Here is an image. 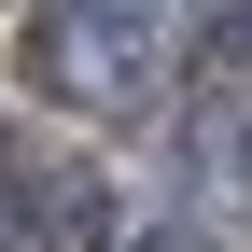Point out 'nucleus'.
<instances>
[{
	"instance_id": "f257e3e1",
	"label": "nucleus",
	"mask_w": 252,
	"mask_h": 252,
	"mask_svg": "<svg viewBox=\"0 0 252 252\" xmlns=\"http://www.w3.org/2000/svg\"><path fill=\"white\" fill-rule=\"evenodd\" d=\"M14 70L42 84V98H70V112H126L168 70V14H154V0H56V14H28Z\"/></svg>"
},
{
	"instance_id": "f03ea898",
	"label": "nucleus",
	"mask_w": 252,
	"mask_h": 252,
	"mask_svg": "<svg viewBox=\"0 0 252 252\" xmlns=\"http://www.w3.org/2000/svg\"><path fill=\"white\" fill-rule=\"evenodd\" d=\"M140 252H210V238H182V224H168V238H140Z\"/></svg>"
},
{
	"instance_id": "7ed1b4c3",
	"label": "nucleus",
	"mask_w": 252,
	"mask_h": 252,
	"mask_svg": "<svg viewBox=\"0 0 252 252\" xmlns=\"http://www.w3.org/2000/svg\"><path fill=\"white\" fill-rule=\"evenodd\" d=\"M238 182H252V140H238Z\"/></svg>"
}]
</instances>
